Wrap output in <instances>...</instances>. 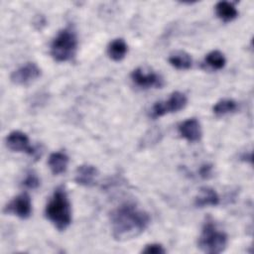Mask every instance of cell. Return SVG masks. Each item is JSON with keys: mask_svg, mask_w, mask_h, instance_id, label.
<instances>
[{"mask_svg": "<svg viewBox=\"0 0 254 254\" xmlns=\"http://www.w3.org/2000/svg\"><path fill=\"white\" fill-rule=\"evenodd\" d=\"M112 235L115 240L126 241L143 233L150 224L147 211L133 202H125L110 213Z\"/></svg>", "mask_w": 254, "mask_h": 254, "instance_id": "obj_1", "label": "cell"}, {"mask_svg": "<svg viewBox=\"0 0 254 254\" xmlns=\"http://www.w3.org/2000/svg\"><path fill=\"white\" fill-rule=\"evenodd\" d=\"M45 215L47 219L60 231L65 230L71 223V208L67 193L64 187L55 190L52 197L46 205Z\"/></svg>", "mask_w": 254, "mask_h": 254, "instance_id": "obj_2", "label": "cell"}, {"mask_svg": "<svg viewBox=\"0 0 254 254\" xmlns=\"http://www.w3.org/2000/svg\"><path fill=\"white\" fill-rule=\"evenodd\" d=\"M77 50V37L74 30L66 27L61 30L51 45V55L56 62L64 63L72 60Z\"/></svg>", "mask_w": 254, "mask_h": 254, "instance_id": "obj_3", "label": "cell"}, {"mask_svg": "<svg viewBox=\"0 0 254 254\" xmlns=\"http://www.w3.org/2000/svg\"><path fill=\"white\" fill-rule=\"evenodd\" d=\"M227 234L218 229L212 220H206L198 237L197 246L204 253H221L227 246Z\"/></svg>", "mask_w": 254, "mask_h": 254, "instance_id": "obj_4", "label": "cell"}, {"mask_svg": "<svg viewBox=\"0 0 254 254\" xmlns=\"http://www.w3.org/2000/svg\"><path fill=\"white\" fill-rule=\"evenodd\" d=\"M188 103L187 96L180 91L173 92L168 100L156 102L150 110V117L153 119L162 117L168 113L178 112L186 107Z\"/></svg>", "mask_w": 254, "mask_h": 254, "instance_id": "obj_5", "label": "cell"}, {"mask_svg": "<svg viewBox=\"0 0 254 254\" xmlns=\"http://www.w3.org/2000/svg\"><path fill=\"white\" fill-rule=\"evenodd\" d=\"M131 78L136 85L142 88H161L165 84L161 74L142 67L134 69L131 73Z\"/></svg>", "mask_w": 254, "mask_h": 254, "instance_id": "obj_6", "label": "cell"}, {"mask_svg": "<svg viewBox=\"0 0 254 254\" xmlns=\"http://www.w3.org/2000/svg\"><path fill=\"white\" fill-rule=\"evenodd\" d=\"M41 76V68L35 63H27L14 70L11 81L17 85H29Z\"/></svg>", "mask_w": 254, "mask_h": 254, "instance_id": "obj_7", "label": "cell"}, {"mask_svg": "<svg viewBox=\"0 0 254 254\" xmlns=\"http://www.w3.org/2000/svg\"><path fill=\"white\" fill-rule=\"evenodd\" d=\"M4 211L6 213L15 214L22 219L30 217L32 213V202L30 195L27 192L20 193L5 206Z\"/></svg>", "mask_w": 254, "mask_h": 254, "instance_id": "obj_8", "label": "cell"}, {"mask_svg": "<svg viewBox=\"0 0 254 254\" xmlns=\"http://www.w3.org/2000/svg\"><path fill=\"white\" fill-rule=\"evenodd\" d=\"M7 147L13 152H25L34 156L37 151L30 146L28 136L21 131H13L6 138Z\"/></svg>", "mask_w": 254, "mask_h": 254, "instance_id": "obj_9", "label": "cell"}, {"mask_svg": "<svg viewBox=\"0 0 254 254\" xmlns=\"http://www.w3.org/2000/svg\"><path fill=\"white\" fill-rule=\"evenodd\" d=\"M180 135L189 142H197L200 140L202 132L197 119L190 118L179 125Z\"/></svg>", "mask_w": 254, "mask_h": 254, "instance_id": "obj_10", "label": "cell"}, {"mask_svg": "<svg viewBox=\"0 0 254 254\" xmlns=\"http://www.w3.org/2000/svg\"><path fill=\"white\" fill-rule=\"evenodd\" d=\"M98 176L97 169L92 165H80L75 171L74 181L76 184L83 187H91L95 184Z\"/></svg>", "mask_w": 254, "mask_h": 254, "instance_id": "obj_11", "label": "cell"}, {"mask_svg": "<svg viewBox=\"0 0 254 254\" xmlns=\"http://www.w3.org/2000/svg\"><path fill=\"white\" fill-rule=\"evenodd\" d=\"M218 203H219V196L217 192L209 187L200 188L197 195L194 197V205L198 208H203L207 206H216Z\"/></svg>", "mask_w": 254, "mask_h": 254, "instance_id": "obj_12", "label": "cell"}, {"mask_svg": "<svg viewBox=\"0 0 254 254\" xmlns=\"http://www.w3.org/2000/svg\"><path fill=\"white\" fill-rule=\"evenodd\" d=\"M215 13L216 16L224 23L231 22L238 16V11L236 7L233 3L228 1L217 2L215 5Z\"/></svg>", "mask_w": 254, "mask_h": 254, "instance_id": "obj_13", "label": "cell"}, {"mask_svg": "<svg viewBox=\"0 0 254 254\" xmlns=\"http://www.w3.org/2000/svg\"><path fill=\"white\" fill-rule=\"evenodd\" d=\"M68 157L63 152H54L50 155L48 165L54 175H61L66 171Z\"/></svg>", "mask_w": 254, "mask_h": 254, "instance_id": "obj_14", "label": "cell"}, {"mask_svg": "<svg viewBox=\"0 0 254 254\" xmlns=\"http://www.w3.org/2000/svg\"><path fill=\"white\" fill-rule=\"evenodd\" d=\"M128 52V46L123 39L111 41L107 47V55L114 62L122 61Z\"/></svg>", "mask_w": 254, "mask_h": 254, "instance_id": "obj_15", "label": "cell"}, {"mask_svg": "<svg viewBox=\"0 0 254 254\" xmlns=\"http://www.w3.org/2000/svg\"><path fill=\"white\" fill-rule=\"evenodd\" d=\"M169 63L175 68L180 70H186L190 68L192 64L191 57L184 51H176L169 57Z\"/></svg>", "mask_w": 254, "mask_h": 254, "instance_id": "obj_16", "label": "cell"}, {"mask_svg": "<svg viewBox=\"0 0 254 254\" xmlns=\"http://www.w3.org/2000/svg\"><path fill=\"white\" fill-rule=\"evenodd\" d=\"M237 109V103L233 99L224 98L217 101L212 107V111L216 116H224L232 113Z\"/></svg>", "mask_w": 254, "mask_h": 254, "instance_id": "obj_17", "label": "cell"}, {"mask_svg": "<svg viewBox=\"0 0 254 254\" xmlns=\"http://www.w3.org/2000/svg\"><path fill=\"white\" fill-rule=\"evenodd\" d=\"M204 63L210 68H212L214 70H219L224 67V65L226 64V60H225L224 55L221 52L215 50V51H211L210 53H208L205 56Z\"/></svg>", "mask_w": 254, "mask_h": 254, "instance_id": "obj_18", "label": "cell"}, {"mask_svg": "<svg viewBox=\"0 0 254 254\" xmlns=\"http://www.w3.org/2000/svg\"><path fill=\"white\" fill-rule=\"evenodd\" d=\"M40 184H41V181H40V178L38 177V175L34 172H29L27 173L25 179L23 180L22 182V185L27 188V189H30V190H36L40 187Z\"/></svg>", "mask_w": 254, "mask_h": 254, "instance_id": "obj_19", "label": "cell"}, {"mask_svg": "<svg viewBox=\"0 0 254 254\" xmlns=\"http://www.w3.org/2000/svg\"><path fill=\"white\" fill-rule=\"evenodd\" d=\"M141 252L144 254H165L166 249L162 244L151 243V244H147L144 247V249H142Z\"/></svg>", "mask_w": 254, "mask_h": 254, "instance_id": "obj_20", "label": "cell"}, {"mask_svg": "<svg viewBox=\"0 0 254 254\" xmlns=\"http://www.w3.org/2000/svg\"><path fill=\"white\" fill-rule=\"evenodd\" d=\"M198 173L202 179H209L212 176V166L209 164H204L199 168Z\"/></svg>", "mask_w": 254, "mask_h": 254, "instance_id": "obj_21", "label": "cell"}, {"mask_svg": "<svg viewBox=\"0 0 254 254\" xmlns=\"http://www.w3.org/2000/svg\"><path fill=\"white\" fill-rule=\"evenodd\" d=\"M240 159L241 160H243V161H248V162H251V153H249V154H246V153H244L241 157H240Z\"/></svg>", "mask_w": 254, "mask_h": 254, "instance_id": "obj_22", "label": "cell"}]
</instances>
